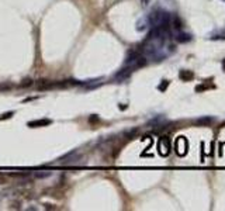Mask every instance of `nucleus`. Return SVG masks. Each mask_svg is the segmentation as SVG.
<instances>
[{"label": "nucleus", "mask_w": 225, "mask_h": 211, "mask_svg": "<svg viewBox=\"0 0 225 211\" xmlns=\"http://www.w3.org/2000/svg\"><path fill=\"white\" fill-rule=\"evenodd\" d=\"M170 25H173V28H176V30H182L183 23H182V20L176 16V17H173V19L170 20Z\"/></svg>", "instance_id": "20e7f679"}, {"label": "nucleus", "mask_w": 225, "mask_h": 211, "mask_svg": "<svg viewBox=\"0 0 225 211\" xmlns=\"http://www.w3.org/2000/svg\"><path fill=\"white\" fill-rule=\"evenodd\" d=\"M45 176H48V173H38L37 177H45Z\"/></svg>", "instance_id": "1a4fd4ad"}, {"label": "nucleus", "mask_w": 225, "mask_h": 211, "mask_svg": "<svg viewBox=\"0 0 225 211\" xmlns=\"http://www.w3.org/2000/svg\"><path fill=\"white\" fill-rule=\"evenodd\" d=\"M148 25H149V21H148V19H144V20H139V21H138L137 28H138V31H144V30H145Z\"/></svg>", "instance_id": "39448f33"}, {"label": "nucleus", "mask_w": 225, "mask_h": 211, "mask_svg": "<svg viewBox=\"0 0 225 211\" xmlns=\"http://www.w3.org/2000/svg\"><path fill=\"white\" fill-rule=\"evenodd\" d=\"M80 158V155L79 153H76L75 151L72 152H69V153H66L65 156H62L61 158V162L64 163V165H69V163H73V162H76Z\"/></svg>", "instance_id": "f03ea898"}, {"label": "nucleus", "mask_w": 225, "mask_h": 211, "mask_svg": "<svg viewBox=\"0 0 225 211\" xmlns=\"http://www.w3.org/2000/svg\"><path fill=\"white\" fill-rule=\"evenodd\" d=\"M212 118H200L198 120V123H201V124H208V123H211Z\"/></svg>", "instance_id": "0eeeda50"}, {"label": "nucleus", "mask_w": 225, "mask_h": 211, "mask_svg": "<svg viewBox=\"0 0 225 211\" xmlns=\"http://www.w3.org/2000/svg\"><path fill=\"white\" fill-rule=\"evenodd\" d=\"M190 40H191V35L187 34V32H179L176 35V41L177 42H188Z\"/></svg>", "instance_id": "7ed1b4c3"}, {"label": "nucleus", "mask_w": 225, "mask_h": 211, "mask_svg": "<svg viewBox=\"0 0 225 211\" xmlns=\"http://www.w3.org/2000/svg\"><path fill=\"white\" fill-rule=\"evenodd\" d=\"M180 76H182V78H190V79H191V78H193V73H190V72H188V73H186V72H182V73H180Z\"/></svg>", "instance_id": "6e6552de"}, {"label": "nucleus", "mask_w": 225, "mask_h": 211, "mask_svg": "<svg viewBox=\"0 0 225 211\" xmlns=\"http://www.w3.org/2000/svg\"><path fill=\"white\" fill-rule=\"evenodd\" d=\"M158 149H159V153L163 156H166L170 152V139L167 137H162L159 139V144H158Z\"/></svg>", "instance_id": "f257e3e1"}, {"label": "nucleus", "mask_w": 225, "mask_h": 211, "mask_svg": "<svg viewBox=\"0 0 225 211\" xmlns=\"http://www.w3.org/2000/svg\"><path fill=\"white\" fill-rule=\"evenodd\" d=\"M49 120H37V121H32V123H28V127H37V125H46L49 124Z\"/></svg>", "instance_id": "423d86ee"}]
</instances>
